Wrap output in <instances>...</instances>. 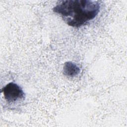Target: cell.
<instances>
[{
	"mask_svg": "<svg viewBox=\"0 0 127 127\" xmlns=\"http://www.w3.org/2000/svg\"><path fill=\"white\" fill-rule=\"evenodd\" d=\"M100 10L99 1L91 0H62L53 7L69 26L79 27L93 19Z\"/></svg>",
	"mask_w": 127,
	"mask_h": 127,
	"instance_id": "obj_1",
	"label": "cell"
},
{
	"mask_svg": "<svg viewBox=\"0 0 127 127\" xmlns=\"http://www.w3.org/2000/svg\"><path fill=\"white\" fill-rule=\"evenodd\" d=\"M1 91L5 100L8 103H14L25 98V93L21 87L12 82L7 84Z\"/></svg>",
	"mask_w": 127,
	"mask_h": 127,
	"instance_id": "obj_2",
	"label": "cell"
},
{
	"mask_svg": "<svg viewBox=\"0 0 127 127\" xmlns=\"http://www.w3.org/2000/svg\"><path fill=\"white\" fill-rule=\"evenodd\" d=\"M64 75L72 77L78 75L80 72V68L72 62H66L64 63L63 69Z\"/></svg>",
	"mask_w": 127,
	"mask_h": 127,
	"instance_id": "obj_3",
	"label": "cell"
}]
</instances>
